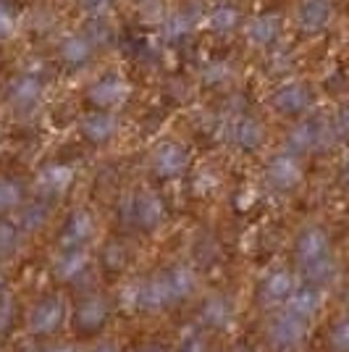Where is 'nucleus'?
Returning a JSON list of instances; mask_svg holds the SVG:
<instances>
[{"mask_svg": "<svg viewBox=\"0 0 349 352\" xmlns=\"http://www.w3.org/2000/svg\"><path fill=\"white\" fill-rule=\"evenodd\" d=\"M344 179H347V184H349V158H347V163H344Z\"/></svg>", "mask_w": 349, "mask_h": 352, "instance_id": "obj_38", "label": "nucleus"}, {"mask_svg": "<svg viewBox=\"0 0 349 352\" xmlns=\"http://www.w3.org/2000/svg\"><path fill=\"white\" fill-rule=\"evenodd\" d=\"M131 213H134V221H137V226H139V229L153 232V229H158L160 223H163V219H166V206H163L160 195L145 190L134 197V203H131Z\"/></svg>", "mask_w": 349, "mask_h": 352, "instance_id": "obj_20", "label": "nucleus"}, {"mask_svg": "<svg viewBox=\"0 0 349 352\" xmlns=\"http://www.w3.org/2000/svg\"><path fill=\"white\" fill-rule=\"evenodd\" d=\"M268 108L276 113L278 118H286V121H297V118L313 113L315 108V89L313 85L289 74V76H281L273 82V87L268 92Z\"/></svg>", "mask_w": 349, "mask_h": 352, "instance_id": "obj_6", "label": "nucleus"}, {"mask_svg": "<svg viewBox=\"0 0 349 352\" xmlns=\"http://www.w3.org/2000/svg\"><path fill=\"white\" fill-rule=\"evenodd\" d=\"M0 287H3V274H0Z\"/></svg>", "mask_w": 349, "mask_h": 352, "instance_id": "obj_40", "label": "nucleus"}, {"mask_svg": "<svg viewBox=\"0 0 349 352\" xmlns=\"http://www.w3.org/2000/svg\"><path fill=\"white\" fill-rule=\"evenodd\" d=\"M249 8L239 0H205L200 8V34L216 43H236Z\"/></svg>", "mask_w": 349, "mask_h": 352, "instance_id": "obj_5", "label": "nucleus"}, {"mask_svg": "<svg viewBox=\"0 0 349 352\" xmlns=\"http://www.w3.org/2000/svg\"><path fill=\"white\" fill-rule=\"evenodd\" d=\"M89 265V252L85 248H63L56 263H53V274L60 281H74L79 279Z\"/></svg>", "mask_w": 349, "mask_h": 352, "instance_id": "obj_24", "label": "nucleus"}, {"mask_svg": "<svg viewBox=\"0 0 349 352\" xmlns=\"http://www.w3.org/2000/svg\"><path fill=\"white\" fill-rule=\"evenodd\" d=\"M124 118L121 111H102V108H85L76 118V132L92 147L111 145L121 134Z\"/></svg>", "mask_w": 349, "mask_h": 352, "instance_id": "obj_11", "label": "nucleus"}, {"mask_svg": "<svg viewBox=\"0 0 349 352\" xmlns=\"http://www.w3.org/2000/svg\"><path fill=\"white\" fill-rule=\"evenodd\" d=\"M24 206V184L11 176H0V216H8Z\"/></svg>", "mask_w": 349, "mask_h": 352, "instance_id": "obj_29", "label": "nucleus"}, {"mask_svg": "<svg viewBox=\"0 0 349 352\" xmlns=\"http://www.w3.org/2000/svg\"><path fill=\"white\" fill-rule=\"evenodd\" d=\"M294 289H297V276H294L291 271L278 268L271 276H265V281H262V287H260V294L265 302H286Z\"/></svg>", "mask_w": 349, "mask_h": 352, "instance_id": "obj_26", "label": "nucleus"}, {"mask_svg": "<svg viewBox=\"0 0 349 352\" xmlns=\"http://www.w3.org/2000/svg\"><path fill=\"white\" fill-rule=\"evenodd\" d=\"M305 179V166L302 155L291 153L286 147L276 150L268 161H265V182L276 192H294Z\"/></svg>", "mask_w": 349, "mask_h": 352, "instance_id": "obj_12", "label": "nucleus"}, {"mask_svg": "<svg viewBox=\"0 0 349 352\" xmlns=\"http://www.w3.org/2000/svg\"><path fill=\"white\" fill-rule=\"evenodd\" d=\"M116 21H74L60 24L58 32L47 40L50 60L60 74L87 76L102 63V53L113 43Z\"/></svg>", "mask_w": 349, "mask_h": 352, "instance_id": "obj_1", "label": "nucleus"}, {"mask_svg": "<svg viewBox=\"0 0 349 352\" xmlns=\"http://www.w3.org/2000/svg\"><path fill=\"white\" fill-rule=\"evenodd\" d=\"M200 8H203V3L200 6H194V3H190V6L187 3H171L163 24L155 30L160 43L166 47H184L190 40H194L200 34Z\"/></svg>", "mask_w": 349, "mask_h": 352, "instance_id": "obj_9", "label": "nucleus"}, {"mask_svg": "<svg viewBox=\"0 0 349 352\" xmlns=\"http://www.w3.org/2000/svg\"><path fill=\"white\" fill-rule=\"evenodd\" d=\"M200 321L210 329H229L234 321V305L229 297L223 294H213L207 297L200 308Z\"/></svg>", "mask_w": 349, "mask_h": 352, "instance_id": "obj_25", "label": "nucleus"}, {"mask_svg": "<svg viewBox=\"0 0 349 352\" xmlns=\"http://www.w3.org/2000/svg\"><path fill=\"white\" fill-rule=\"evenodd\" d=\"M347 300H349V287H347Z\"/></svg>", "mask_w": 349, "mask_h": 352, "instance_id": "obj_41", "label": "nucleus"}, {"mask_svg": "<svg viewBox=\"0 0 349 352\" xmlns=\"http://www.w3.org/2000/svg\"><path fill=\"white\" fill-rule=\"evenodd\" d=\"M0 255H3V250H0Z\"/></svg>", "mask_w": 349, "mask_h": 352, "instance_id": "obj_42", "label": "nucleus"}, {"mask_svg": "<svg viewBox=\"0 0 349 352\" xmlns=\"http://www.w3.org/2000/svg\"><path fill=\"white\" fill-rule=\"evenodd\" d=\"M289 30L300 37H320L334 27L336 0H294L289 8Z\"/></svg>", "mask_w": 349, "mask_h": 352, "instance_id": "obj_8", "label": "nucleus"}, {"mask_svg": "<svg viewBox=\"0 0 349 352\" xmlns=\"http://www.w3.org/2000/svg\"><path fill=\"white\" fill-rule=\"evenodd\" d=\"M226 137L239 153H247L255 155L260 153L265 140H268V129L262 124L260 116L255 113H239V116L229 118V126H226Z\"/></svg>", "mask_w": 349, "mask_h": 352, "instance_id": "obj_14", "label": "nucleus"}, {"mask_svg": "<svg viewBox=\"0 0 349 352\" xmlns=\"http://www.w3.org/2000/svg\"><path fill=\"white\" fill-rule=\"evenodd\" d=\"M66 321V300L63 297H45L30 313V331L34 337L56 334Z\"/></svg>", "mask_w": 349, "mask_h": 352, "instance_id": "obj_16", "label": "nucleus"}, {"mask_svg": "<svg viewBox=\"0 0 349 352\" xmlns=\"http://www.w3.org/2000/svg\"><path fill=\"white\" fill-rule=\"evenodd\" d=\"M45 95H47V74L43 66L40 69L21 66L3 85V100L19 116L37 113L45 103Z\"/></svg>", "mask_w": 349, "mask_h": 352, "instance_id": "obj_4", "label": "nucleus"}, {"mask_svg": "<svg viewBox=\"0 0 349 352\" xmlns=\"http://www.w3.org/2000/svg\"><path fill=\"white\" fill-rule=\"evenodd\" d=\"M192 150L181 140H160L158 145L150 150V171L158 176L160 182H176L190 174Z\"/></svg>", "mask_w": 349, "mask_h": 352, "instance_id": "obj_10", "label": "nucleus"}, {"mask_svg": "<svg viewBox=\"0 0 349 352\" xmlns=\"http://www.w3.org/2000/svg\"><path fill=\"white\" fill-rule=\"evenodd\" d=\"M331 124H334L336 137H341V140H349V100L336 108V113H334V118H331Z\"/></svg>", "mask_w": 349, "mask_h": 352, "instance_id": "obj_33", "label": "nucleus"}, {"mask_svg": "<svg viewBox=\"0 0 349 352\" xmlns=\"http://www.w3.org/2000/svg\"><path fill=\"white\" fill-rule=\"evenodd\" d=\"M74 179H76V171L69 163H45L34 174V192H37V197H43V200L50 203V200H56V197H60V195H66V192L71 190Z\"/></svg>", "mask_w": 349, "mask_h": 352, "instance_id": "obj_15", "label": "nucleus"}, {"mask_svg": "<svg viewBox=\"0 0 349 352\" xmlns=\"http://www.w3.org/2000/svg\"><path fill=\"white\" fill-rule=\"evenodd\" d=\"M19 210H21V216H19V226L21 229H37V226H43L47 213H50L47 200H43V197L34 200V203H24Z\"/></svg>", "mask_w": 349, "mask_h": 352, "instance_id": "obj_30", "label": "nucleus"}, {"mask_svg": "<svg viewBox=\"0 0 349 352\" xmlns=\"http://www.w3.org/2000/svg\"><path fill=\"white\" fill-rule=\"evenodd\" d=\"M320 305H323V294L315 284H305V287H297L294 292L289 294V300L284 302V310H289L291 316L302 318V321H310L320 313Z\"/></svg>", "mask_w": 349, "mask_h": 352, "instance_id": "obj_23", "label": "nucleus"}, {"mask_svg": "<svg viewBox=\"0 0 349 352\" xmlns=\"http://www.w3.org/2000/svg\"><path fill=\"white\" fill-rule=\"evenodd\" d=\"M134 95L131 76L121 66H98L87 74L82 98L87 108H102V111H124Z\"/></svg>", "mask_w": 349, "mask_h": 352, "instance_id": "obj_3", "label": "nucleus"}, {"mask_svg": "<svg viewBox=\"0 0 349 352\" xmlns=\"http://www.w3.org/2000/svg\"><path fill=\"white\" fill-rule=\"evenodd\" d=\"M328 339H331V347H334L336 352H349V318L336 321Z\"/></svg>", "mask_w": 349, "mask_h": 352, "instance_id": "obj_32", "label": "nucleus"}, {"mask_svg": "<svg viewBox=\"0 0 349 352\" xmlns=\"http://www.w3.org/2000/svg\"><path fill=\"white\" fill-rule=\"evenodd\" d=\"M134 3H139V0H129V6H134Z\"/></svg>", "mask_w": 349, "mask_h": 352, "instance_id": "obj_39", "label": "nucleus"}, {"mask_svg": "<svg viewBox=\"0 0 349 352\" xmlns=\"http://www.w3.org/2000/svg\"><path fill=\"white\" fill-rule=\"evenodd\" d=\"M47 352H79V350L71 347V344H56V347H50Z\"/></svg>", "mask_w": 349, "mask_h": 352, "instance_id": "obj_35", "label": "nucleus"}, {"mask_svg": "<svg viewBox=\"0 0 349 352\" xmlns=\"http://www.w3.org/2000/svg\"><path fill=\"white\" fill-rule=\"evenodd\" d=\"M163 276L168 281V289L174 294V302H181V300L192 297L194 287H197V276H194V271L187 268V265H174Z\"/></svg>", "mask_w": 349, "mask_h": 352, "instance_id": "obj_28", "label": "nucleus"}, {"mask_svg": "<svg viewBox=\"0 0 349 352\" xmlns=\"http://www.w3.org/2000/svg\"><path fill=\"white\" fill-rule=\"evenodd\" d=\"M95 229H98L95 219L87 210H74L63 223V229H60V245L63 248H85L95 236Z\"/></svg>", "mask_w": 349, "mask_h": 352, "instance_id": "obj_22", "label": "nucleus"}, {"mask_svg": "<svg viewBox=\"0 0 349 352\" xmlns=\"http://www.w3.org/2000/svg\"><path fill=\"white\" fill-rule=\"evenodd\" d=\"M302 274H305V279L310 284H326V281H331V276L336 274V263L334 258L328 255V258H323V261H315V263H307L302 265Z\"/></svg>", "mask_w": 349, "mask_h": 352, "instance_id": "obj_31", "label": "nucleus"}, {"mask_svg": "<svg viewBox=\"0 0 349 352\" xmlns=\"http://www.w3.org/2000/svg\"><path fill=\"white\" fill-rule=\"evenodd\" d=\"M137 352H166V350L158 347V344H147V347H142V350H137Z\"/></svg>", "mask_w": 349, "mask_h": 352, "instance_id": "obj_36", "label": "nucleus"}, {"mask_svg": "<svg viewBox=\"0 0 349 352\" xmlns=\"http://www.w3.org/2000/svg\"><path fill=\"white\" fill-rule=\"evenodd\" d=\"M239 63L226 53H210L197 63V85L213 92L232 89L239 82Z\"/></svg>", "mask_w": 349, "mask_h": 352, "instance_id": "obj_13", "label": "nucleus"}, {"mask_svg": "<svg viewBox=\"0 0 349 352\" xmlns=\"http://www.w3.org/2000/svg\"><path fill=\"white\" fill-rule=\"evenodd\" d=\"M27 14L16 0H0V50H8L24 40Z\"/></svg>", "mask_w": 349, "mask_h": 352, "instance_id": "obj_17", "label": "nucleus"}, {"mask_svg": "<svg viewBox=\"0 0 349 352\" xmlns=\"http://www.w3.org/2000/svg\"><path fill=\"white\" fill-rule=\"evenodd\" d=\"M334 140L336 132L331 118L307 113V116L291 121V126L286 129V137H284V147L297 153V155H310V153L326 150Z\"/></svg>", "mask_w": 349, "mask_h": 352, "instance_id": "obj_7", "label": "nucleus"}, {"mask_svg": "<svg viewBox=\"0 0 349 352\" xmlns=\"http://www.w3.org/2000/svg\"><path fill=\"white\" fill-rule=\"evenodd\" d=\"M108 318V305L102 297H87L76 310V326L85 334H95Z\"/></svg>", "mask_w": 349, "mask_h": 352, "instance_id": "obj_27", "label": "nucleus"}, {"mask_svg": "<svg viewBox=\"0 0 349 352\" xmlns=\"http://www.w3.org/2000/svg\"><path fill=\"white\" fill-rule=\"evenodd\" d=\"M95 352H118V347H113V344H102V347H98Z\"/></svg>", "mask_w": 349, "mask_h": 352, "instance_id": "obj_37", "label": "nucleus"}, {"mask_svg": "<svg viewBox=\"0 0 349 352\" xmlns=\"http://www.w3.org/2000/svg\"><path fill=\"white\" fill-rule=\"evenodd\" d=\"M179 352H203V339L200 337H190L181 342V350Z\"/></svg>", "mask_w": 349, "mask_h": 352, "instance_id": "obj_34", "label": "nucleus"}, {"mask_svg": "<svg viewBox=\"0 0 349 352\" xmlns=\"http://www.w3.org/2000/svg\"><path fill=\"white\" fill-rule=\"evenodd\" d=\"M79 21H118L129 0H69Z\"/></svg>", "mask_w": 349, "mask_h": 352, "instance_id": "obj_18", "label": "nucleus"}, {"mask_svg": "<svg viewBox=\"0 0 349 352\" xmlns=\"http://www.w3.org/2000/svg\"><path fill=\"white\" fill-rule=\"evenodd\" d=\"M289 34V16L278 8H252L242 24L239 40L242 50H247L252 56H268L271 50H276L286 43Z\"/></svg>", "mask_w": 349, "mask_h": 352, "instance_id": "obj_2", "label": "nucleus"}, {"mask_svg": "<svg viewBox=\"0 0 349 352\" xmlns=\"http://www.w3.org/2000/svg\"><path fill=\"white\" fill-rule=\"evenodd\" d=\"M294 252H297L300 265L315 263V261H323V258L331 255V239H328V234L320 226H310V229H305L300 234Z\"/></svg>", "mask_w": 349, "mask_h": 352, "instance_id": "obj_21", "label": "nucleus"}, {"mask_svg": "<svg viewBox=\"0 0 349 352\" xmlns=\"http://www.w3.org/2000/svg\"><path fill=\"white\" fill-rule=\"evenodd\" d=\"M305 334H307V321L291 316L289 310L278 313L276 318L271 321V326H268V337H271V342L276 347H294V344H300L305 339Z\"/></svg>", "mask_w": 349, "mask_h": 352, "instance_id": "obj_19", "label": "nucleus"}]
</instances>
